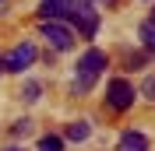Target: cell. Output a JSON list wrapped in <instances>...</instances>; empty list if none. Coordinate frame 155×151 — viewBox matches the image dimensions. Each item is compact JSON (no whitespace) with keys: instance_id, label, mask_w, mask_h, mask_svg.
I'll return each mask as SVG.
<instances>
[{"instance_id":"6da1fadb","label":"cell","mask_w":155,"mask_h":151,"mask_svg":"<svg viewBox=\"0 0 155 151\" xmlns=\"http://www.w3.org/2000/svg\"><path fill=\"white\" fill-rule=\"evenodd\" d=\"M106 67V53L102 49H85V56L78 60V70H74V95H88L95 88L99 74Z\"/></svg>"},{"instance_id":"7a4b0ae2","label":"cell","mask_w":155,"mask_h":151,"mask_svg":"<svg viewBox=\"0 0 155 151\" xmlns=\"http://www.w3.org/2000/svg\"><path fill=\"white\" fill-rule=\"evenodd\" d=\"M67 18L78 25V32H81L85 39H92V35L99 32V11L92 7V0H71Z\"/></svg>"},{"instance_id":"3957f363","label":"cell","mask_w":155,"mask_h":151,"mask_svg":"<svg viewBox=\"0 0 155 151\" xmlns=\"http://www.w3.org/2000/svg\"><path fill=\"white\" fill-rule=\"evenodd\" d=\"M35 56H39V49L32 46V42H21V46H14L7 56H4V70L21 74V70H28V67L35 63Z\"/></svg>"},{"instance_id":"277c9868","label":"cell","mask_w":155,"mask_h":151,"mask_svg":"<svg viewBox=\"0 0 155 151\" xmlns=\"http://www.w3.org/2000/svg\"><path fill=\"white\" fill-rule=\"evenodd\" d=\"M106 102L113 105V109H130L134 105V88H130V81H124V77H113L106 85Z\"/></svg>"},{"instance_id":"5b68a950","label":"cell","mask_w":155,"mask_h":151,"mask_svg":"<svg viewBox=\"0 0 155 151\" xmlns=\"http://www.w3.org/2000/svg\"><path fill=\"white\" fill-rule=\"evenodd\" d=\"M42 39H49V46L57 53H67L74 46V32L67 25H60V21H42Z\"/></svg>"},{"instance_id":"8992f818","label":"cell","mask_w":155,"mask_h":151,"mask_svg":"<svg viewBox=\"0 0 155 151\" xmlns=\"http://www.w3.org/2000/svg\"><path fill=\"white\" fill-rule=\"evenodd\" d=\"M71 11V0H42L39 4V18L42 21H60Z\"/></svg>"},{"instance_id":"52a82bcc","label":"cell","mask_w":155,"mask_h":151,"mask_svg":"<svg viewBox=\"0 0 155 151\" xmlns=\"http://www.w3.org/2000/svg\"><path fill=\"white\" fill-rule=\"evenodd\" d=\"M116 151H148V137H145L141 130H124Z\"/></svg>"},{"instance_id":"ba28073f","label":"cell","mask_w":155,"mask_h":151,"mask_svg":"<svg viewBox=\"0 0 155 151\" xmlns=\"http://www.w3.org/2000/svg\"><path fill=\"white\" fill-rule=\"evenodd\" d=\"M88 133H92L88 120H74V123L67 127V141H78V144H81V141H88Z\"/></svg>"},{"instance_id":"9c48e42d","label":"cell","mask_w":155,"mask_h":151,"mask_svg":"<svg viewBox=\"0 0 155 151\" xmlns=\"http://www.w3.org/2000/svg\"><path fill=\"white\" fill-rule=\"evenodd\" d=\"M141 42H145V49H152L155 53V21H141Z\"/></svg>"},{"instance_id":"30bf717a","label":"cell","mask_w":155,"mask_h":151,"mask_svg":"<svg viewBox=\"0 0 155 151\" xmlns=\"http://www.w3.org/2000/svg\"><path fill=\"white\" fill-rule=\"evenodd\" d=\"M39 151H64V141L57 133H46V137H39Z\"/></svg>"},{"instance_id":"8fae6325","label":"cell","mask_w":155,"mask_h":151,"mask_svg":"<svg viewBox=\"0 0 155 151\" xmlns=\"http://www.w3.org/2000/svg\"><path fill=\"white\" fill-rule=\"evenodd\" d=\"M25 102H39V95H42V85H39V81H25Z\"/></svg>"},{"instance_id":"7c38bea8","label":"cell","mask_w":155,"mask_h":151,"mask_svg":"<svg viewBox=\"0 0 155 151\" xmlns=\"http://www.w3.org/2000/svg\"><path fill=\"white\" fill-rule=\"evenodd\" d=\"M141 95H148V98L155 102V74H148V77H145V85H141Z\"/></svg>"},{"instance_id":"4fadbf2b","label":"cell","mask_w":155,"mask_h":151,"mask_svg":"<svg viewBox=\"0 0 155 151\" xmlns=\"http://www.w3.org/2000/svg\"><path fill=\"white\" fill-rule=\"evenodd\" d=\"M28 130H32V123H28V120H18V123H14V137H25Z\"/></svg>"},{"instance_id":"5bb4252c","label":"cell","mask_w":155,"mask_h":151,"mask_svg":"<svg viewBox=\"0 0 155 151\" xmlns=\"http://www.w3.org/2000/svg\"><path fill=\"white\" fill-rule=\"evenodd\" d=\"M4 151H21V148H4Z\"/></svg>"},{"instance_id":"9a60e30c","label":"cell","mask_w":155,"mask_h":151,"mask_svg":"<svg viewBox=\"0 0 155 151\" xmlns=\"http://www.w3.org/2000/svg\"><path fill=\"white\" fill-rule=\"evenodd\" d=\"M0 74H4V60H0Z\"/></svg>"},{"instance_id":"2e32d148","label":"cell","mask_w":155,"mask_h":151,"mask_svg":"<svg viewBox=\"0 0 155 151\" xmlns=\"http://www.w3.org/2000/svg\"><path fill=\"white\" fill-rule=\"evenodd\" d=\"M152 21H155V11H152Z\"/></svg>"}]
</instances>
